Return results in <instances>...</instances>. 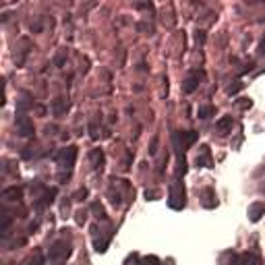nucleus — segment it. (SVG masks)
<instances>
[{
    "instance_id": "1",
    "label": "nucleus",
    "mask_w": 265,
    "mask_h": 265,
    "mask_svg": "<svg viewBox=\"0 0 265 265\" xmlns=\"http://www.w3.org/2000/svg\"><path fill=\"white\" fill-rule=\"evenodd\" d=\"M68 257H70V242H66V240H56L48 251V261H52V263L66 261Z\"/></svg>"
},
{
    "instance_id": "2",
    "label": "nucleus",
    "mask_w": 265,
    "mask_h": 265,
    "mask_svg": "<svg viewBox=\"0 0 265 265\" xmlns=\"http://www.w3.org/2000/svg\"><path fill=\"white\" fill-rule=\"evenodd\" d=\"M185 187H183V183L176 179L172 185H170V197H168V203H170V207L172 209H183L185 207Z\"/></svg>"
},
{
    "instance_id": "3",
    "label": "nucleus",
    "mask_w": 265,
    "mask_h": 265,
    "mask_svg": "<svg viewBox=\"0 0 265 265\" xmlns=\"http://www.w3.org/2000/svg\"><path fill=\"white\" fill-rule=\"evenodd\" d=\"M75 160H77V147L75 145H68L64 149H58L56 153V162L62 166V168H73L75 166Z\"/></svg>"
},
{
    "instance_id": "4",
    "label": "nucleus",
    "mask_w": 265,
    "mask_h": 265,
    "mask_svg": "<svg viewBox=\"0 0 265 265\" xmlns=\"http://www.w3.org/2000/svg\"><path fill=\"white\" fill-rule=\"evenodd\" d=\"M199 139V135L195 131H181V133H174V143H176V149H189L195 141Z\"/></svg>"
},
{
    "instance_id": "5",
    "label": "nucleus",
    "mask_w": 265,
    "mask_h": 265,
    "mask_svg": "<svg viewBox=\"0 0 265 265\" xmlns=\"http://www.w3.org/2000/svg\"><path fill=\"white\" fill-rule=\"evenodd\" d=\"M17 131H19V135H23V137H31L33 135V122H31V118H27L25 114L17 116Z\"/></svg>"
},
{
    "instance_id": "6",
    "label": "nucleus",
    "mask_w": 265,
    "mask_h": 265,
    "mask_svg": "<svg viewBox=\"0 0 265 265\" xmlns=\"http://www.w3.org/2000/svg\"><path fill=\"white\" fill-rule=\"evenodd\" d=\"M195 166L197 168H211L214 166V162H211V151H209L207 145H201V149L195 157Z\"/></svg>"
},
{
    "instance_id": "7",
    "label": "nucleus",
    "mask_w": 265,
    "mask_h": 265,
    "mask_svg": "<svg viewBox=\"0 0 265 265\" xmlns=\"http://www.w3.org/2000/svg\"><path fill=\"white\" fill-rule=\"evenodd\" d=\"M232 127H234L232 116H224V118H220V120L216 122V131H218L220 135H228V133H232Z\"/></svg>"
},
{
    "instance_id": "8",
    "label": "nucleus",
    "mask_w": 265,
    "mask_h": 265,
    "mask_svg": "<svg viewBox=\"0 0 265 265\" xmlns=\"http://www.w3.org/2000/svg\"><path fill=\"white\" fill-rule=\"evenodd\" d=\"M199 87V73H191L185 81H183V92L185 94H193Z\"/></svg>"
},
{
    "instance_id": "9",
    "label": "nucleus",
    "mask_w": 265,
    "mask_h": 265,
    "mask_svg": "<svg viewBox=\"0 0 265 265\" xmlns=\"http://www.w3.org/2000/svg\"><path fill=\"white\" fill-rule=\"evenodd\" d=\"M261 216H265V203H261V201L251 203L249 205V220L251 222H259Z\"/></svg>"
},
{
    "instance_id": "10",
    "label": "nucleus",
    "mask_w": 265,
    "mask_h": 265,
    "mask_svg": "<svg viewBox=\"0 0 265 265\" xmlns=\"http://www.w3.org/2000/svg\"><path fill=\"white\" fill-rule=\"evenodd\" d=\"M23 197V189L21 187H11L7 191H3V199L5 201H19Z\"/></svg>"
},
{
    "instance_id": "11",
    "label": "nucleus",
    "mask_w": 265,
    "mask_h": 265,
    "mask_svg": "<svg viewBox=\"0 0 265 265\" xmlns=\"http://www.w3.org/2000/svg\"><path fill=\"white\" fill-rule=\"evenodd\" d=\"M90 160H92V166H94L96 170H100V168L104 166V162H106L104 151H102V149H92V151H90Z\"/></svg>"
},
{
    "instance_id": "12",
    "label": "nucleus",
    "mask_w": 265,
    "mask_h": 265,
    "mask_svg": "<svg viewBox=\"0 0 265 265\" xmlns=\"http://www.w3.org/2000/svg\"><path fill=\"white\" fill-rule=\"evenodd\" d=\"M203 205H205L207 209H214V207L218 205L214 189H205V191H203Z\"/></svg>"
},
{
    "instance_id": "13",
    "label": "nucleus",
    "mask_w": 265,
    "mask_h": 265,
    "mask_svg": "<svg viewBox=\"0 0 265 265\" xmlns=\"http://www.w3.org/2000/svg\"><path fill=\"white\" fill-rule=\"evenodd\" d=\"M68 108H70V104H68L66 100H62V98H60V100H56L54 104H52V112H54L56 116H60V114H64V112H66Z\"/></svg>"
},
{
    "instance_id": "14",
    "label": "nucleus",
    "mask_w": 265,
    "mask_h": 265,
    "mask_svg": "<svg viewBox=\"0 0 265 265\" xmlns=\"http://www.w3.org/2000/svg\"><path fill=\"white\" fill-rule=\"evenodd\" d=\"M216 114V108L214 106H201V108L197 110V116L201 118V120H207L209 116H214Z\"/></svg>"
},
{
    "instance_id": "15",
    "label": "nucleus",
    "mask_w": 265,
    "mask_h": 265,
    "mask_svg": "<svg viewBox=\"0 0 265 265\" xmlns=\"http://www.w3.org/2000/svg\"><path fill=\"white\" fill-rule=\"evenodd\" d=\"M92 209H94V214H96V218H100V220H106V211H104V207L96 201V203H92Z\"/></svg>"
},
{
    "instance_id": "16",
    "label": "nucleus",
    "mask_w": 265,
    "mask_h": 265,
    "mask_svg": "<svg viewBox=\"0 0 265 265\" xmlns=\"http://www.w3.org/2000/svg\"><path fill=\"white\" fill-rule=\"evenodd\" d=\"M240 259H242V261H255V263L261 261V259H259L257 255H253V253H244V255H240Z\"/></svg>"
},
{
    "instance_id": "17",
    "label": "nucleus",
    "mask_w": 265,
    "mask_h": 265,
    "mask_svg": "<svg viewBox=\"0 0 265 265\" xmlns=\"http://www.w3.org/2000/svg\"><path fill=\"white\" fill-rule=\"evenodd\" d=\"M87 197V189H79L77 193H75V201H83Z\"/></svg>"
},
{
    "instance_id": "18",
    "label": "nucleus",
    "mask_w": 265,
    "mask_h": 265,
    "mask_svg": "<svg viewBox=\"0 0 265 265\" xmlns=\"http://www.w3.org/2000/svg\"><path fill=\"white\" fill-rule=\"evenodd\" d=\"M238 90H242V83H240V81H236L234 85H230V87H228V94H236Z\"/></svg>"
},
{
    "instance_id": "19",
    "label": "nucleus",
    "mask_w": 265,
    "mask_h": 265,
    "mask_svg": "<svg viewBox=\"0 0 265 265\" xmlns=\"http://www.w3.org/2000/svg\"><path fill=\"white\" fill-rule=\"evenodd\" d=\"M238 106L242 110H246V108H251V106H253V102L251 100H242V102H238Z\"/></svg>"
},
{
    "instance_id": "20",
    "label": "nucleus",
    "mask_w": 265,
    "mask_h": 265,
    "mask_svg": "<svg viewBox=\"0 0 265 265\" xmlns=\"http://www.w3.org/2000/svg\"><path fill=\"white\" fill-rule=\"evenodd\" d=\"M29 106H31V102H27V100H21V102H19V112H23V110H27V108H29Z\"/></svg>"
},
{
    "instance_id": "21",
    "label": "nucleus",
    "mask_w": 265,
    "mask_h": 265,
    "mask_svg": "<svg viewBox=\"0 0 265 265\" xmlns=\"http://www.w3.org/2000/svg\"><path fill=\"white\" fill-rule=\"evenodd\" d=\"M64 54H66V50H62L60 54L56 56V66H62V62H64Z\"/></svg>"
},
{
    "instance_id": "22",
    "label": "nucleus",
    "mask_w": 265,
    "mask_h": 265,
    "mask_svg": "<svg viewBox=\"0 0 265 265\" xmlns=\"http://www.w3.org/2000/svg\"><path fill=\"white\" fill-rule=\"evenodd\" d=\"M85 220H87V211H79V214H77V222L83 224Z\"/></svg>"
},
{
    "instance_id": "23",
    "label": "nucleus",
    "mask_w": 265,
    "mask_h": 265,
    "mask_svg": "<svg viewBox=\"0 0 265 265\" xmlns=\"http://www.w3.org/2000/svg\"><path fill=\"white\" fill-rule=\"evenodd\" d=\"M197 42H205V31H197Z\"/></svg>"
},
{
    "instance_id": "24",
    "label": "nucleus",
    "mask_w": 265,
    "mask_h": 265,
    "mask_svg": "<svg viewBox=\"0 0 265 265\" xmlns=\"http://www.w3.org/2000/svg\"><path fill=\"white\" fill-rule=\"evenodd\" d=\"M259 54H261V56L265 54V40H263V42L259 44Z\"/></svg>"
}]
</instances>
